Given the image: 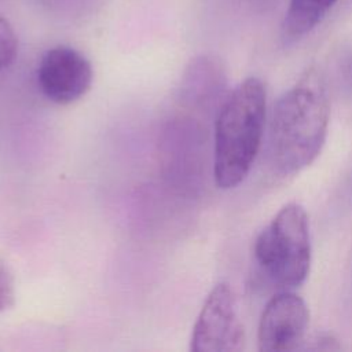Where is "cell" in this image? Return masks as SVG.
Masks as SVG:
<instances>
[{"instance_id":"cell-9","label":"cell","mask_w":352,"mask_h":352,"mask_svg":"<svg viewBox=\"0 0 352 352\" xmlns=\"http://www.w3.org/2000/svg\"><path fill=\"white\" fill-rule=\"evenodd\" d=\"M103 0H38L50 12L62 18H81L95 11Z\"/></svg>"},{"instance_id":"cell-12","label":"cell","mask_w":352,"mask_h":352,"mask_svg":"<svg viewBox=\"0 0 352 352\" xmlns=\"http://www.w3.org/2000/svg\"><path fill=\"white\" fill-rule=\"evenodd\" d=\"M15 302L14 276L8 265L0 260V314L11 308Z\"/></svg>"},{"instance_id":"cell-13","label":"cell","mask_w":352,"mask_h":352,"mask_svg":"<svg viewBox=\"0 0 352 352\" xmlns=\"http://www.w3.org/2000/svg\"><path fill=\"white\" fill-rule=\"evenodd\" d=\"M307 349H314V351H336L341 349V345L338 341L329 334H320L315 337L309 345H307Z\"/></svg>"},{"instance_id":"cell-8","label":"cell","mask_w":352,"mask_h":352,"mask_svg":"<svg viewBox=\"0 0 352 352\" xmlns=\"http://www.w3.org/2000/svg\"><path fill=\"white\" fill-rule=\"evenodd\" d=\"M337 0H289L282 25L283 37L296 41L312 32Z\"/></svg>"},{"instance_id":"cell-6","label":"cell","mask_w":352,"mask_h":352,"mask_svg":"<svg viewBox=\"0 0 352 352\" xmlns=\"http://www.w3.org/2000/svg\"><path fill=\"white\" fill-rule=\"evenodd\" d=\"M309 322L305 301L293 292L274 296L263 309L257 327V344L263 352L298 348Z\"/></svg>"},{"instance_id":"cell-11","label":"cell","mask_w":352,"mask_h":352,"mask_svg":"<svg viewBox=\"0 0 352 352\" xmlns=\"http://www.w3.org/2000/svg\"><path fill=\"white\" fill-rule=\"evenodd\" d=\"M336 82L346 98H352V51L342 54L336 63Z\"/></svg>"},{"instance_id":"cell-4","label":"cell","mask_w":352,"mask_h":352,"mask_svg":"<svg viewBox=\"0 0 352 352\" xmlns=\"http://www.w3.org/2000/svg\"><path fill=\"white\" fill-rule=\"evenodd\" d=\"M245 344V330L238 315L235 294L227 282L209 292L192 327V352H235Z\"/></svg>"},{"instance_id":"cell-1","label":"cell","mask_w":352,"mask_h":352,"mask_svg":"<svg viewBox=\"0 0 352 352\" xmlns=\"http://www.w3.org/2000/svg\"><path fill=\"white\" fill-rule=\"evenodd\" d=\"M330 100L322 73L307 70L272 107L267 153L271 168L283 176L294 175L319 155L329 129Z\"/></svg>"},{"instance_id":"cell-7","label":"cell","mask_w":352,"mask_h":352,"mask_svg":"<svg viewBox=\"0 0 352 352\" xmlns=\"http://www.w3.org/2000/svg\"><path fill=\"white\" fill-rule=\"evenodd\" d=\"M227 87L226 67L217 56L201 54L184 69L179 85V98L190 110L208 113L223 102Z\"/></svg>"},{"instance_id":"cell-5","label":"cell","mask_w":352,"mask_h":352,"mask_svg":"<svg viewBox=\"0 0 352 352\" xmlns=\"http://www.w3.org/2000/svg\"><path fill=\"white\" fill-rule=\"evenodd\" d=\"M94 70L91 62L76 48L56 45L45 51L37 66V84L52 103L70 104L91 88Z\"/></svg>"},{"instance_id":"cell-3","label":"cell","mask_w":352,"mask_h":352,"mask_svg":"<svg viewBox=\"0 0 352 352\" xmlns=\"http://www.w3.org/2000/svg\"><path fill=\"white\" fill-rule=\"evenodd\" d=\"M253 253L260 270L272 283L283 289L302 285L312 260L305 209L297 202L282 206L257 235Z\"/></svg>"},{"instance_id":"cell-10","label":"cell","mask_w":352,"mask_h":352,"mask_svg":"<svg viewBox=\"0 0 352 352\" xmlns=\"http://www.w3.org/2000/svg\"><path fill=\"white\" fill-rule=\"evenodd\" d=\"M18 38L10 22L0 15V70L11 66L16 58Z\"/></svg>"},{"instance_id":"cell-2","label":"cell","mask_w":352,"mask_h":352,"mask_svg":"<svg viewBox=\"0 0 352 352\" xmlns=\"http://www.w3.org/2000/svg\"><path fill=\"white\" fill-rule=\"evenodd\" d=\"M265 116L267 91L257 77L243 80L223 99L213 135V179L219 188H234L249 175L261 147Z\"/></svg>"}]
</instances>
